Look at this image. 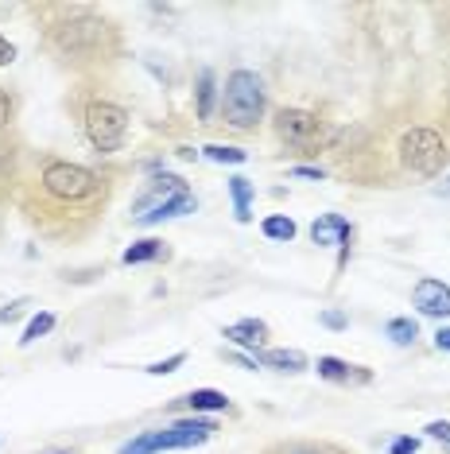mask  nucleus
I'll return each instance as SVG.
<instances>
[{"label":"nucleus","instance_id":"obj_2","mask_svg":"<svg viewBox=\"0 0 450 454\" xmlns=\"http://www.w3.org/2000/svg\"><path fill=\"white\" fill-rule=\"evenodd\" d=\"M264 109H268V94H264V78L257 70H233L225 78V90H221V117L229 129L237 132H249L264 121Z\"/></svg>","mask_w":450,"mask_h":454},{"label":"nucleus","instance_id":"obj_7","mask_svg":"<svg viewBox=\"0 0 450 454\" xmlns=\"http://www.w3.org/2000/svg\"><path fill=\"white\" fill-rule=\"evenodd\" d=\"M275 137L299 152H311L322 144L326 129H322L319 113H311V109H280L275 113Z\"/></svg>","mask_w":450,"mask_h":454},{"label":"nucleus","instance_id":"obj_22","mask_svg":"<svg viewBox=\"0 0 450 454\" xmlns=\"http://www.w3.org/2000/svg\"><path fill=\"white\" fill-rule=\"evenodd\" d=\"M202 156H206L210 163H233V168H237V163L249 160V152H241V148H225V144H206V148H202Z\"/></svg>","mask_w":450,"mask_h":454},{"label":"nucleus","instance_id":"obj_20","mask_svg":"<svg viewBox=\"0 0 450 454\" xmlns=\"http://www.w3.org/2000/svg\"><path fill=\"white\" fill-rule=\"evenodd\" d=\"M194 98H198V121H210L213 117V98H218L213 70H202V74H198V90H194Z\"/></svg>","mask_w":450,"mask_h":454},{"label":"nucleus","instance_id":"obj_18","mask_svg":"<svg viewBox=\"0 0 450 454\" xmlns=\"http://www.w3.org/2000/svg\"><path fill=\"white\" fill-rule=\"evenodd\" d=\"M384 338L392 346H412L419 338V323H415V318H388V323H384Z\"/></svg>","mask_w":450,"mask_h":454},{"label":"nucleus","instance_id":"obj_32","mask_svg":"<svg viewBox=\"0 0 450 454\" xmlns=\"http://www.w3.org/2000/svg\"><path fill=\"white\" fill-rule=\"evenodd\" d=\"M291 175H303V179H322V168H295Z\"/></svg>","mask_w":450,"mask_h":454},{"label":"nucleus","instance_id":"obj_10","mask_svg":"<svg viewBox=\"0 0 450 454\" xmlns=\"http://www.w3.org/2000/svg\"><path fill=\"white\" fill-rule=\"evenodd\" d=\"M412 303L419 307V315H431V318H450V287L443 280H419L412 292Z\"/></svg>","mask_w":450,"mask_h":454},{"label":"nucleus","instance_id":"obj_25","mask_svg":"<svg viewBox=\"0 0 450 454\" xmlns=\"http://www.w3.org/2000/svg\"><path fill=\"white\" fill-rule=\"evenodd\" d=\"M427 439H435V442H443V447L450 450V423L446 419H431V423H427Z\"/></svg>","mask_w":450,"mask_h":454},{"label":"nucleus","instance_id":"obj_11","mask_svg":"<svg viewBox=\"0 0 450 454\" xmlns=\"http://www.w3.org/2000/svg\"><path fill=\"white\" fill-rule=\"evenodd\" d=\"M225 338L241 349H252V357H257V349L268 342V326H264L260 318H241V323L225 326Z\"/></svg>","mask_w":450,"mask_h":454},{"label":"nucleus","instance_id":"obj_23","mask_svg":"<svg viewBox=\"0 0 450 454\" xmlns=\"http://www.w3.org/2000/svg\"><path fill=\"white\" fill-rule=\"evenodd\" d=\"M182 361H187V354H171V357H163V361H151L148 373H151V377H167V373H175Z\"/></svg>","mask_w":450,"mask_h":454},{"label":"nucleus","instance_id":"obj_14","mask_svg":"<svg viewBox=\"0 0 450 454\" xmlns=\"http://www.w3.org/2000/svg\"><path fill=\"white\" fill-rule=\"evenodd\" d=\"M257 361L268 369H280V373H303L306 369V357L299 349H260Z\"/></svg>","mask_w":450,"mask_h":454},{"label":"nucleus","instance_id":"obj_33","mask_svg":"<svg viewBox=\"0 0 450 454\" xmlns=\"http://www.w3.org/2000/svg\"><path fill=\"white\" fill-rule=\"evenodd\" d=\"M175 156H179V160H198L202 152H194V148H175Z\"/></svg>","mask_w":450,"mask_h":454},{"label":"nucleus","instance_id":"obj_21","mask_svg":"<svg viewBox=\"0 0 450 454\" xmlns=\"http://www.w3.org/2000/svg\"><path fill=\"white\" fill-rule=\"evenodd\" d=\"M50 330H55V315L50 311H39L32 323L24 326V338H19V346H32V342H39V338H47Z\"/></svg>","mask_w":450,"mask_h":454},{"label":"nucleus","instance_id":"obj_4","mask_svg":"<svg viewBox=\"0 0 450 454\" xmlns=\"http://www.w3.org/2000/svg\"><path fill=\"white\" fill-rule=\"evenodd\" d=\"M218 423L206 419V416H187V419H175L171 427H159V431H144V435L128 439L120 454H163V450H190V447H202Z\"/></svg>","mask_w":450,"mask_h":454},{"label":"nucleus","instance_id":"obj_24","mask_svg":"<svg viewBox=\"0 0 450 454\" xmlns=\"http://www.w3.org/2000/svg\"><path fill=\"white\" fill-rule=\"evenodd\" d=\"M27 307H32V299H12V303H4V307H0V326L16 323V318L27 311Z\"/></svg>","mask_w":450,"mask_h":454},{"label":"nucleus","instance_id":"obj_13","mask_svg":"<svg viewBox=\"0 0 450 454\" xmlns=\"http://www.w3.org/2000/svg\"><path fill=\"white\" fill-rule=\"evenodd\" d=\"M225 191H229V199H233V218L237 222H249L252 218V194H257V187H252L244 175H229L225 179Z\"/></svg>","mask_w":450,"mask_h":454},{"label":"nucleus","instance_id":"obj_34","mask_svg":"<svg viewBox=\"0 0 450 454\" xmlns=\"http://www.w3.org/2000/svg\"><path fill=\"white\" fill-rule=\"evenodd\" d=\"M438 194H450V179L443 183V187H438Z\"/></svg>","mask_w":450,"mask_h":454},{"label":"nucleus","instance_id":"obj_26","mask_svg":"<svg viewBox=\"0 0 450 454\" xmlns=\"http://www.w3.org/2000/svg\"><path fill=\"white\" fill-rule=\"evenodd\" d=\"M388 454H419V439L415 435H396L388 442Z\"/></svg>","mask_w":450,"mask_h":454},{"label":"nucleus","instance_id":"obj_30","mask_svg":"<svg viewBox=\"0 0 450 454\" xmlns=\"http://www.w3.org/2000/svg\"><path fill=\"white\" fill-rule=\"evenodd\" d=\"M435 346L450 354V326H438V330H435Z\"/></svg>","mask_w":450,"mask_h":454},{"label":"nucleus","instance_id":"obj_28","mask_svg":"<svg viewBox=\"0 0 450 454\" xmlns=\"http://www.w3.org/2000/svg\"><path fill=\"white\" fill-rule=\"evenodd\" d=\"M12 113H16V106H12V98L0 90V129H8L12 125Z\"/></svg>","mask_w":450,"mask_h":454},{"label":"nucleus","instance_id":"obj_5","mask_svg":"<svg viewBox=\"0 0 450 454\" xmlns=\"http://www.w3.org/2000/svg\"><path fill=\"white\" fill-rule=\"evenodd\" d=\"M86 137L94 144L97 156H112L128 140V113L117 101H94L86 109Z\"/></svg>","mask_w":450,"mask_h":454},{"label":"nucleus","instance_id":"obj_17","mask_svg":"<svg viewBox=\"0 0 450 454\" xmlns=\"http://www.w3.org/2000/svg\"><path fill=\"white\" fill-rule=\"evenodd\" d=\"M159 256H167V245L156 241V237H144V241L128 245L120 261H125V264H148V261H159Z\"/></svg>","mask_w":450,"mask_h":454},{"label":"nucleus","instance_id":"obj_9","mask_svg":"<svg viewBox=\"0 0 450 454\" xmlns=\"http://www.w3.org/2000/svg\"><path fill=\"white\" fill-rule=\"evenodd\" d=\"M311 241L314 245H338L342 256H338V268L350 261V245H353V225L342 218V214H322V218L311 222Z\"/></svg>","mask_w":450,"mask_h":454},{"label":"nucleus","instance_id":"obj_1","mask_svg":"<svg viewBox=\"0 0 450 454\" xmlns=\"http://www.w3.org/2000/svg\"><path fill=\"white\" fill-rule=\"evenodd\" d=\"M194 210H198V199H194V191L187 187V179H179V175H171V171H159V175H151L148 187L132 202V222L159 225L171 218H187Z\"/></svg>","mask_w":450,"mask_h":454},{"label":"nucleus","instance_id":"obj_6","mask_svg":"<svg viewBox=\"0 0 450 454\" xmlns=\"http://www.w3.org/2000/svg\"><path fill=\"white\" fill-rule=\"evenodd\" d=\"M400 163L412 175H423V179H431V175L443 171L446 163V140L438 137L435 129H407L400 137Z\"/></svg>","mask_w":450,"mask_h":454},{"label":"nucleus","instance_id":"obj_12","mask_svg":"<svg viewBox=\"0 0 450 454\" xmlns=\"http://www.w3.org/2000/svg\"><path fill=\"white\" fill-rule=\"evenodd\" d=\"M314 369H319L322 380H334V385H350V380L365 385V380H369V369L350 365V361H342V357H319L314 361Z\"/></svg>","mask_w":450,"mask_h":454},{"label":"nucleus","instance_id":"obj_16","mask_svg":"<svg viewBox=\"0 0 450 454\" xmlns=\"http://www.w3.org/2000/svg\"><path fill=\"white\" fill-rule=\"evenodd\" d=\"M264 454H353L338 442H311V439H295V442H275Z\"/></svg>","mask_w":450,"mask_h":454},{"label":"nucleus","instance_id":"obj_29","mask_svg":"<svg viewBox=\"0 0 450 454\" xmlns=\"http://www.w3.org/2000/svg\"><path fill=\"white\" fill-rule=\"evenodd\" d=\"M12 63H16V47L0 35V67H12Z\"/></svg>","mask_w":450,"mask_h":454},{"label":"nucleus","instance_id":"obj_35","mask_svg":"<svg viewBox=\"0 0 450 454\" xmlns=\"http://www.w3.org/2000/svg\"><path fill=\"white\" fill-rule=\"evenodd\" d=\"M50 454H74V450H50Z\"/></svg>","mask_w":450,"mask_h":454},{"label":"nucleus","instance_id":"obj_19","mask_svg":"<svg viewBox=\"0 0 450 454\" xmlns=\"http://www.w3.org/2000/svg\"><path fill=\"white\" fill-rule=\"evenodd\" d=\"M260 233L268 237V241H291V237L299 233V225H295L288 214H268V218L260 222Z\"/></svg>","mask_w":450,"mask_h":454},{"label":"nucleus","instance_id":"obj_31","mask_svg":"<svg viewBox=\"0 0 450 454\" xmlns=\"http://www.w3.org/2000/svg\"><path fill=\"white\" fill-rule=\"evenodd\" d=\"M233 361H237V365H244V369H260V361L249 357V354H233Z\"/></svg>","mask_w":450,"mask_h":454},{"label":"nucleus","instance_id":"obj_15","mask_svg":"<svg viewBox=\"0 0 450 454\" xmlns=\"http://www.w3.org/2000/svg\"><path fill=\"white\" fill-rule=\"evenodd\" d=\"M182 404H187L194 416H202V411H225L229 408V396L218 392V388H194V392L182 396Z\"/></svg>","mask_w":450,"mask_h":454},{"label":"nucleus","instance_id":"obj_3","mask_svg":"<svg viewBox=\"0 0 450 454\" xmlns=\"http://www.w3.org/2000/svg\"><path fill=\"white\" fill-rule=\"evenodd\" d=\"M39 191L55 202L78 206V202H89V199H97V194H105V183H101L89 168H81V163L47 160L43 171H39Z\"/></svg>","mask_w":450,"mask_h":454},{"label":"nucleus","instance_id":"obj_27","mask_svg":"<svg viewBox=\"0 0 450 454\" xmlns=\"http://www.w3.org/2000/svg\"><path fill=\"white\" fill-rule=\"evenodd\" d=\"M319 323H322V326H330V330H345V326H350V318H345L342 311H322V315H319Z\"/></svg>","mask_w":450,"mask_h":454},{"label":"nucleus","instance_id":"obj_8","mask_svg":"<svg viewBox=\"0 0 450 454\" xmlns=\"http://www.w3.org/2000/svg\"><path fill=\"white\" fill-rule=\"evenodd\" d=\"M101 35H105V24L89 20L86 12H78V20L55 27V43L66 51V55H94L101 47Z\"/></svg>","mask_w":450,"mask_h":454}]
</instances>
